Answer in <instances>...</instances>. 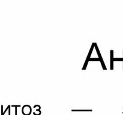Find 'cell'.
I'll return each instance as SVG.
<instances>
[{
    "label": "cell",
    "instance_id": "6da1fadb",
    "mask_svg": "<svg viewBox=\"0 0 123 115\" xmlns=\"http://www.w3.org/2000/svg\"><path fill=\"white\" fill-rule=\"evenodd\" d=\"M22 113L24 115H30L31 113V108L30 105H25L22 108Z\"/></svg>",
    "mask_w": 123,
    "mask_h": 115
}]
</instances>
